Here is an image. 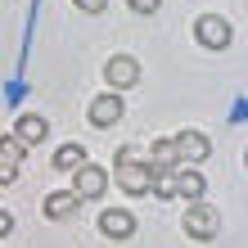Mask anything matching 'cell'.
Listing matches in <instances>:
<instances>
[{"mask_svg": "<svg viewBox=\"0 0 248 248\" xmlns=\"http://www.w3.org/2000/svg\"><path fill=\"white\" fill-rule=\"evenodd\" d=\"M104 5H108V0H77V9H86V14H99Z\"/></svg>", "mask_w": 248, "mask_h": 248, "instance_id": "18", "label": "cell"}, {"mask_svg": "<svg viewBox=\"0 0 248 248\" xmlns=\"http://www.w3.org/2000/svg\"><path fill=\"white\" fill-rule=\"evenodd\" d=\"M203 185H208V181H203L194 167L176 171V199H189V203H194V199H203Z\"/></svg>", "mask_w": 248, "mask_h": 248, "instance_id": "12", "label": "cell"}, {"mask_svg": "<svg viewBox=\"0 0 248 248\" xmlns=\"http://www.w3.org/2000/svg\"><path fill=\"white\" fill-rule=\"evenodd\" d=\"M14 136H18L23 144H41V140L50 136V126H46V118H41V113H23L18 126H14Z\"/></svg>", "mask_w": 248, "mask_h": 248, "instance_id": "9", "label": "cell"}, {"mask_svg": "<svg viewBox=\"0 0 248 248\" xmlns=\"http://www.w3.org/2000/svg\"><path fill=\"white\" fill-rule=\"evenodd\" d=\"M99 230H104L108 239H131V235H136V212H126V208L99 212Z\"/></svg>", "mask_w": 248, "mask_h": 248, "instance_id": "6", "label": "cell"}, {"mask_svg": "<svg viewBox=\"0 0 248 248\" xmlns=\"http://www.w3.org/2000/svg\"><path fill=\"white\" fill-rule=\"evenodd\" d=\"M113 171H118V185L126 189V194H149V163H140V158H122V163H113Z\"/></svg>", "mask_w": 248, "mask_h": 248, "instance_id": "3", "label": "cell"}, {"mask_svg": "<svg viewBox=\"0 0 248 248\" xmlns=\"http://www.w3.org/2000/svg\"><path fill=\"white\" fill-rule=\"evenodd\" d=\"M81 208V199L72 194V189H59V194H50L46 199V217H54V221H63V217H72Z\"/></svg>", "mask_w": 248, "mask_h": 248, "instance_id": "10", "label": "cell"}, {"mask_svg": "<svg viewBox=\"0 0 248 248\" xmlns=\"http://www.w3.org/2000/svg\"><path fill=\"white\" fill-rule=\"evenodd\" d=\"M171 149H176L181 163H203L212 144H208V136H203V131H181V136H171Z\"/></svg>", "mask_w": 248, "mask_h": 248, "instance_id": "5", "label": "cell"}, {"mask_svg": "<svg viewBox=\"0 0 248 248\" xmlns=\"http://www.w3.org/2000/svg\"><path fill=\"white\" fill-rule=\"evenodd\" d=\"M244 163H248V154H244Z\"/></svg>", "mask_w": 248, "mask_h": 248, "instance_id": "20", "label": "cell"}, {"mask_svg": "<svg viewBox=\"0 0 248 248\" xmlns=\"http://www.w3.org/2000/svg\"><path fill=\"white\" fill-rule=\"evenodd\" d=\"M176 163L181 158H176V149H171V140H154L149 144V167L154 171H176Z\"/></svg>", "mask_w": 248, "mask_h": 248, "instance_id": "11", "label": "cell"}, {"mask_svg": "<svg viewBox=\"0 0 248 248\" xmlns=\"http://www.w3.org/2000/svg\"><path fill=\"white\" fill-rule=\"evenodd\" d=\"M72 176H77V181H72V194H77V199H99V194L108 189V176H104L95 163H81Z\"/></svg>", "mask_w": 248, "mask_h": 248, "instance_id": "4", "label": "cell"}, {"mask_svg": "<svg viewBox=\"0 0 248 248\" xmlns=\"http://www.w3.org/2000/svg\"><path fill=\"white\" fill-rule=\"evenodd\" d=\"M126 5L136 9V14H158V5H163V0H126Z\"/></svg>", "mask_w": 248, "mask_h": 248, "instance_id": "17", "label": "cell"}, {"mask_svg": "<svg viewBox=\"0 0 248 248\" xmlns=\"http://www.w3.org/2000/svg\"><path fill=\"white\" fill-rule=\"evenodd\" d=\"M14 176H18V163H9V158H0V185H9Z\"/></svg>", "mask_w": 248, "mask_h": 248, "instance_id": "16", "label": "cell"}, {"mask_svg": "<svg viewBox=\"0 0 248 248\" xmlns=\"http://www.w3.org/2000/svg\"><path fill=\"white\" fill-rule=\"evenodd\" d=\"M9 230H14V212L0 208V235H9Z\"/></svg>", "mask_w": 248, "mask_h": 248, "instance_id": "19", "label": "cell"}, {"mask_svg": "<svg viewBox=\"0 0 248 248\" xmlns=\"http://www.w3.org/2000/svg\"><path fill=\"white\" fill-rule=\"evenodd\" d=\"M181 226H185L189 239H217V230H221V212L208 208L203 199H194V203L185 208V221H181Z\"/></svg>", "mask_w": 248, "mask_h": 248, "instance_id": "1", "label": "cell"}, {"mask_svg": "<svg viewBox=\"0 0 248 248\" xmlns=\"http://www.w3.org/2000/svg\"><path fill=\"white\" fill-rule=\"evenodd\" d=\"M104 77H108V86L126 91V86H136V77H140V63L131 59V54H113V59L104 63Z\"/></svg>", "mask_w": 248, "mask_h": 248, "instance_id": "7", "label": "cell"}, {"mask_svg": "<svg viewBox=\"0 0 248 248\" xmlns=\"http://www.w3.org/2000/svg\"><path fill=\"white\" fill-rule=\"evenodd\" d=\"M149 171H154V167H149ZM149 189H154L163 203L176 199V171H154V176H149Z\"/></svg>", "mask_w": 248, "mask_h": 248, "instance_id": "14", "label": "cell"}, {"mask_svg": "<svg viewBox=\"0 0 248 248\" xmlns=\"http://www.w3.org/2000/svg\"><path fill=\"white\" fill-rule=\"evenodd\" d=\"M23 154H27V144L14 136V131H9V136H0V158H9V163H23Z\"/></svg>", "mask_w": 248, "mask_h": 248, "instance_id": "15", "label": "cell"}, {"mask_svg": "<svg viewBox=\"0 0 248 248\" xmlns=\"http://www.w3.org/2000/svg\"><path fill=\"white\" fill-rule=\"evenodd\" d=\"M81 163H86V144H63V149L54 154V167L59 171H77Z\"/></svg>", "mask_w": 248, "mask_h": 248, "instance_id": "13", "label": "cell"}, {"mask_svg": "<svg viewBox=\"0 0 248 248\" xmlns=\"http://www.w3.org/2000/svg\"><path fill=\"white\" fill-rule=\"evenodd\" d=\"M230 36H235V32H230V23L221 18V14H203V18L194 23V41L208 46V50H226Z\"/></svg>", "mask_w": 248, "mask_h": 248, "instance_id": "2", "label": "cell"}, {"mask_svg": "<svg viewBox=\"0 0 248 248\" xmlns=\"http://www.w3.org/2000/svg\"><path fill=\"white\" fill-rule=\"evenodd\" d=\"M126 113V104H122V95H99L95 104H91V122L95 126H113Z\"/></svg>", "mask_w": 248, "mask_h": 248, "instance_id": "8", "label": "cell"}]
</instances>
